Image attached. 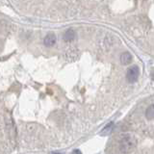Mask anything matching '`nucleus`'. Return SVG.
Segmentation results:
<instances>
[{
    "label": "nucleus",
    "instance_id": "1",
    "mask_svg": "<svg viewBox=\"0 0 154 154\" xmlns=\"http://www.w3.org/2000/svg\"><path fill=\"white\" fill-rule=\"evenodd\" d=\"M136 146V139L131 135H126L120 141V150L122 153H130Z\"/></svg>",
    "mask_w": 154,
    "mask_h": 154
},
{
    "label": "nucleus",
    "instance_id": "2",
    "mask_svg": "<svg viewBox=\"0 0 154 154\" xmlns=\"http://www.w3.org/2000/svg\"><path fill=\"white\" fill-rule=\"evenodd\" d=\"M139 74H140V69H139L138 65H132L129 67L126 73V79L129 83H135L137 82Z\"/></svg>",
    "mask_w": 154,
    "mask_h": 154
},
{
    "label": "nucleus",
    "instance_id": "3",
    "mask_svg": "<svg viewBox=\"0 0 154 154\" xmlns=\"http://www.w3.org/2000/svg\"><path fill=\"white\" fill-rule=\"evenodd\" d=\"M56 36H55L54 33H48V34L45 36L44 40V44L45 46L47 47H51L53 45L55 44V42H56Z\"/></svg>",
    "mask_w": 154,
    "mask_h": 154
},
{
    "label": "nucleus",
    "instance_id": "4",
    "mask_svg": "<svg viewBox=\"0 0 154 154\" xmlns=\"http://www.w3.org/2000/svg\"><path fill=\"white\" fill-rule=\"evenodd\" d=\"M76 39V33L73 29H69L67 30L64 35H63V40L65 42H72Z\"/></svg>",
    "mask_w": 154,
    "mask_h": 154
},
{
    "label": "nucleus",
    "instance_id": "5",
    "mask_svg": "<svg viewBox=\"0 0 154 154\" xmlns=\"http://www.w3.org/2000/svg\"><path fill=\"white\" fill-rule=\"evenodd\" d=\"M131 62H132V55L129 52H123L120 55V63L122 65H129Z\"/></svg>",
    "mask_w": 154,
    "mask_h": 154
},
{
    "label": "nucleus",
    "instance_id": "6",
    "mask_svg": "<svg viewBox=\"0 0 154 154\" xmlns=\"http://www.w3.org/2000/svg\"><path fill=\"white\" fill-rule=\"evenodd\" d=\"M113 127H114V122H109L101 131H100V135L101 136H108L111 132H112Z\"/></svg>",
    "mask_w": 154,
    "mask_h": 154
},
{
    "label": "nucleus",
    "instance_id": "7",
    "mask_svg": "<svg viewBox=\"0 0 154 154\" xmlns=\"http://www.w3.org/2000/svg\"><path fill=\"white\" fill-rule=\"evenodd\" d=\"M145 117L147 120H153L154 118V104L148 106L145 110Z\"/></svg>",
    "mask_w": 154,
    "mask_h": 154
},
{
    "label": "nucleus",
    "instance_id": "8",
    "mask_svg": "<svg viewBox=\"0 0 154 154\" xmlns=\"http://www.w3.org/2000/svg\"><path fill=\"white\" fill-rule=\"evenodd\" d=\"M71 154H82V152H81V151H80L79 149H74V150H73L72 152H71Z\"/></svg>",
    "mask_w": 154,
    "mask_h": 154
},
{
    "label": "nucleus",
    "instance_id": "9",
    "mask_svg": "<svg viewBox=\"0 0 154 154\" xmlns=\"http://www.w3.org/2000/svg\"><path fill=\"white\" fill-rule=\"evenodd\" d=\"M50 154H65L63 152H60V151H53V152H51Z\"/></svg>",
    "mask_w": 154,
    "mask_h": 154
},
{
    "label": "nucleus",
    "instance_id": "10",
    "mask_svg": "<svg viewBox=\"0 0 154 154\" xmlns=\"http://www.w3.org/2000/svg\"><path fill=\"white\" fill-rule=\"evenodd\" d=\"M153 78H154V77H153Z\"/></svg>",
    "mask_w": 154,
    "mask_h": 154
}]
</instances>
